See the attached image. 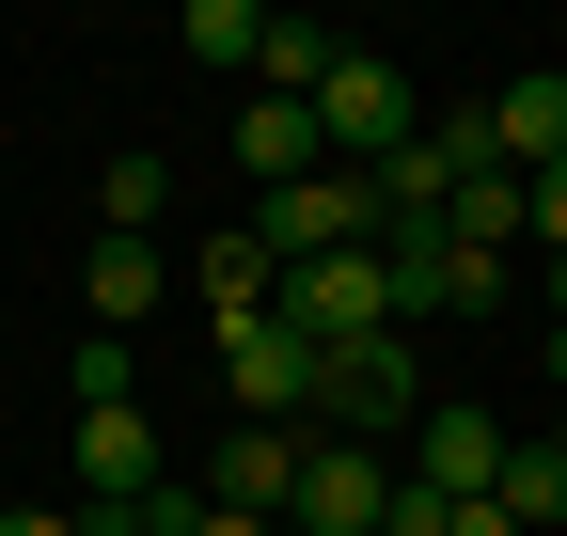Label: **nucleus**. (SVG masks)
Returning <instances> with one entry per match:
<instances>
[{
	"instance_id": "obj_4",
	"label": "nucleus",
	"mask_w": 567,
	"mask_h": 536,
	"mask_svg": "<svg viewBox=\"0 0 567 536\" xmlns=\"http://www.w3.org/2000/svg\"><path fill=\"white\" fill-rule=\"evenodd\" d=\"M284 331H300V348H379V331H410V316H394V268H379V252L284 268Z\"/></svg>"
},
{
	"instance_id": "obj_3",
	"label": "nucleus",
	"mask_w": 567,
	"mask_h": 536,
	"mask_svg": "<svg viewBox=\"0 0 567 536\" xmlns=\"http://www.w3.org/2000/svg\"><path fill=\"white\" fill-rule=\"evenodd\" d=\"M379 426H425V363H410V331L331 348V379H316V442H379Z\"/></svg>"
},
{
	"instance_id": "obj_5",
	"label": "nucleus",
	"mask_w": 567,
	"mask_h": 536,
	"mask_svg": "<svg viewBox=\"0 0 567 536\" xmlns=\"http://www.w3.org/2000/svg\"><path fill=\"white\" fill-rule=\"evenodd\" d=\"M316 379H331V348H300L284 316L221 331V394H237V426H316Z\"/></svg>"
},
{
	"instance_id": "obj_21",
	"label": "nucleus",
	"mask_w": 567,
	"mask_h": 536,
	"mask_svg": "<svg viewBox=\"0 0 567 536\" xmlns=\"http://www.w3.org/2000/svg\"><path fill=\"white\" fill-rule=\"evenodd\" d=\"M536 252H567V158L536 174Z\"/></svg>"
},
{
	"instance_id": "obj_13",
	"label": "nucleus",
	"mask_w": 567,
	"mask_h": 536,
	"mask_svg": "<svg viewBox=\"0 0 567 536\" xmlns=\"http://www.w3.org/2000/svg\"><path fill=\"white\" fill-rule=\"evenodd\" d=\"M189 300L221 316V331H252V316H284V268H268V237L237 221V237H205V268H189Z\"/></svg>"
},
{
	"instance_id": "obj_2",
	"label": "nucleus",
	"mask_w": 567,
	"mask_h": 536,
	"mask_svg": "<svg viewBox=\"0 0 567 536\" xmlns=\"http://www.w3.org/2000/svg\"><path fill=\"white\" fill-rule=\"evenodd\" d=\"M316 143H331V174H379V158L425 143V95L394 80L379 48H347V63H331V95H316Z\"/></svg>"
},
{
	"instance_id": "obj_20",
	"label": "nucleus",
	"mask_w": 567,
	"mask_h": 536,
	"mask_svg": "<svg viewBox=\"0 0 567 536\" xmlns=\"http://www.w3.org/2000/svg\"><path fill=\"white\" fill-rule=\"evenodd\" d=\"M80 411H142V363H126V331H80Z\"/></svg>"
},
{
	"instance_id": "obj_12",
	"label": "nucleus",
	"mask_w": 567,
	"mask_h": 536,
	"mask_svg": "<svg viewBox=\"0 0 567 536\" xmlns=\"http://www.w3.org/2000/svg\"><path fill=\"white\" fill-rule=\"evenodd\" d=\"M237 174H268V189L331 174V143H316V95H237Z\"/></svg>"
},
{
	"instance_id": "obj_11",
	"label": "nucleus",
	"mask_w": 567,
	"mask_h": 536,
	"mask_svg": "<svg viewBox=\"0 0 567 536\" xmlns=\"http://www.w3.org/2000/svg\"><path fill=\"white\" fill-rule=\"evenodd\" d=\"M505 442H520V426H488V411H425L394 474H425V489H457V505H488V474H505Z\"/></svg>"
},
{
	"instance_id": "obj_7",
	"label": "nucleus",
	"mask_w": 567,
	"mask_h": 536,
	"mask_svg": "<svg viewBox=\"0 0 567 536\" xmlns=\"http://www.w3.org/2000/svg\"><path fill=\"white\" fill-rule=\"evenodd\" d=\"M379 268H394V316H488V300H505V268L457 252L442 221H394V237H379Z\"/></svg>"
},
{
	"instance_id": "obj_9",
	"label": "nucleus",
	"mask_w": 567,
	"mask_h": 536,
	"mask_svg": "<svg viewBox=\"0 0 567 536\" xmlns=\"http://www.w3.org/2000/svg\"><path fill=\"white\" fill-rule=\"evenodd\" d=\"M174 474H158V426L142 411H80V505H111V520H142Z\"/></svg>"
},
{
	"instance_id": "obj_24",
	"label": "nucleus",
	"mask_w": 567,
	"mask_h": 536,
	"mask_svg": "<svg viewBox=\"0 0 567 536\" xmlns=\"http://www.w3.org/2000/svg\"><path fill=\"white\" fill-rule=\"evenodd\" d=\"M551 457H567V411H551Z\"/></svg>"
},
{
	"instance_id": "obj_6",
	"label": "nucleus",
	"mask_w": 567,
	"mask_h": 536,
	"mask_svg": "<svg viewBox=\"0 0 567 536\" xmlns=\"http://www.w3.org/2000/svg\"><path fill=\"white\" fill-rule=\"evenodd\" d=\"M300 442H316V426H300ZM379 520H394V457H379V442H316L284 536H379Z\"/></svg>"
},
{
	"instance_id": "obj_16",
	"label": "nucleus",
	"mask_w": 567,
	"mask_h": 536,
	"mask_svg": "<svg viewBox=\"0 0 567 536\" xmlns=\"http://www.w3.org/2000/svg\"><path fill=\"white\" fill-rule=\"evenodd\" d=\"M174 48L205 63V80H252V63H268V0H189V17H174Z\"/></svg>"
},
{
	"instance_id": "obj_22",
	"label": "nucleus",
	"mask_w": 567,
	"mask_h": 536,
	"mask_svg": "<svg viewBox=\"0 0 567 536\" xmlns=\"http://www.w3.org/2000/svg\"><path fill=\"white\" fill-rule=\"evenodd\" d=\"M0 536H80V505H17V520H0Z\"/></svg>"
},
{
	"instance_id": "obj_8",
	"label": "nucleus",
	"mask_w": 567,
	"mask_h": 536,
	"mask_svg": "<svg viewBox=\"0 0 567 536\" xmlns=\"http://www.w3.org/2000/svg\"><path fill=\"white\" fill-rule=\"evenodd\" d=\"M473 111H488V158H505V174H551L567 158V63H520V80H488Z\"/></svg>"
},
{
	"instance_id": "obj_19",
	"label": "nucleus",
	"mask_w": 567,
	"mask_h": 536,
	"mask_svg": "<svg viewBox=\"0 0 567 536\" xmlns=\"http://www.w3.org/2000/svg\"><path fill=\"white\" fill-rule=\"evenodd\" d=\"M174 221V158H111L95 174V237H158Z\"/></svg>"
},
{
	"instance_id": "obj_17",
	"label": "nucleus",
	"mask_w": 567,
	"mask_h": 536,
	"mask_svg": "<svg viewBox=\"0 0 567 536\" xmlns=\"http://www.w3.org/2000/svg\"><path fill=\"white\" fill-rule=\"evenodd\" d=\"M158 237H95V268H80V300H95V331H126V316H158Z\"/></svg>"
},
{
	"instance_id": "obj_14",
	"label": "nucleus",
	"mask_w": 567,
	"mask_h": 536,
	"mask_svg": "<svg viewBox=\"0 0 567 536\" xmlns=\"http://www.w3.org/2000/svg\"><path fill=\"white\" fill-rule=\"evenodd\" d=\"M442 237H457V252H488V268L536 252V174H473L457 206H442Z\"/></svg>"
},
{
	"instance_id": "obj_23",
	"label": "nucleus",
	"mask_w": 567,
	"mask_h": 536,
	"mask_svg": "<svg viewBox=\"0 0 567 536\" xmlns=\"http://www.w3.org/2000/svg\"><path fill=\"white\" fill-rule=\"evenodd\" d=\"M536 300H551V331H567V252H536Z\"/></svg>"
},
{
	"instance_id": "obj_1",
	"label": "nucleus",
	"mask_w": 567,
	"mask_h": 536,
	"mask_svg": "<svg viewBox=\"0 0 567 536\" xmlns=\"http://www.w3.org/2000/svg\"><path fill=\"white\" fill-rule=\"evenodd\" d=\"M252 237H268V268H331V252H379L394 206H379V174H300L252 206Z\"/></svg>"
},
{
	"instance_id": "obj_15",
	"label": "nucleus",
	"mask_w": 567,
	"mask_h": 536,
	"mask_svg": "<svg viewBox=\"0 0 567 536\" xmlns=\"http://www.w3.org/2000/svg\"><path fill=\"white\" fill-rule=\"evenodd\" d=\"M488 505H505V536H551V520H567V457H551V426H520V442H505Z\"/></svg>"
},
{
	"instance_id": "obj_10",
	"label": "nucleus",
	"mask_w": 567,
	"mask_h": 536,
	"mask_svg": "<svg viewBox=\"0 0 567 536\" xmlns=\"http://www.w3.org/2000/svg\"><path fill=\"white\" fill-rule=\"evenodd\" d=\"M300 426H221V457H205V505H252V520H284L300 505Z\"/></svg>"
},
{
	"instance_id": "obj_18",
	"label": "nucleus",
	"mask_w": 567,
	"mask_h": 536,
	"mask_svg": "<svg viewBox=\"0 0 567 536\" xmlns=\"http://www.w3.org/2000/svg\"><path fill=\"white\" fill-rule=\"evenodd\" d=\"M331 63H347V32H331V17H268V63H252V95H331Z\"/></svg>"
}]
</instances>
